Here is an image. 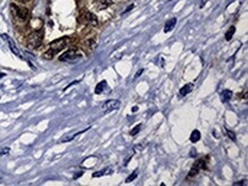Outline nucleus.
<instances>
[{
    "mask_svg": "<svg viewBox=\"0 0 248 186\" xmlns=\"http://www.w3.org/2000/svg\"><path fill=\"white\" fill-rule=\"evenodd\" d=\"M43 38H44L43 30H35V31H33L28 37V47L30 49L38 48L41 45V42H43Z\"/></svg>",
    "mask_w": 248,
    "mask_h": 186,
    "instance_id": "obj_1",
    "label": "nucleus"
},
{
    "mask_svg": "<svg viewBox=\"0 0 248 186\" xmlns=\"http://www.w3.org/2000/svg\"><path fill=\"white\" fill-rule=\"evenodd\" d=\"M69 41H70V40H69L67 37H63V38L56 39V40H54L53 42H50L49 49L52 50V52L54 53V55H55V54H57L62 49H64V48L67 46Z\"/></svg>",
    "mask_w": 248,
    "mask_h": 186,
    "instance_id": "obj_2",
    "label": "nucleus"
},
{
    "mask_svg": "<svg viewBox=\"0 0 248 186\" xmlns=\"http://www.w3.org/2000/svg\"><path fill=\"white\" fill-rule=\"evenodd\" d=\"M81 54L79 53L78 50L76 49H69L67 50L64 54H62L60 57H58V60L61 62H76V61H78L81 58Z\"/></svg>",
    "mask_w": 248,
    "mask_h": 186,
    "instance_id": "obj_3",
    "label": "nucleus"
},
{
    "mask_svg": "<svg viewBox=\"0 0 248 186\" xmlns=\"http://www.w3.org/2000/svg\"><path fill=\"white\" fill-rule=\"evenodd\" d=\"M11 8L13 14H14L17 18H20L21 21H26V20L30 17V11H28V8L17 7V6H16V5H14V4L11 5Z\"/></svg>",
    "mask_w": 248,
    "mask_h": 186,
    "instance_id": "obj_4",
    "label": "nucleus"
},
{
    "mask_svg": "<svg viewBox=\"0 0 248 186\" xmlns=\"http://www.w3.org/2000/svg\"><path fill=\"white\" fill-rule=\"evenodd\" d=\"M119 106H120V102L118 99H109L102 105V110L103 112L110 113L112 111H116V110L119 109Z\"/></svg>",
    "mask_w": 248,
    "mask_h": 186,
    "instance_id": "obj_5",
    "label": "nucleus"
},
{
    "mask_svg": "<svg viewBox=\"0 0 248 186\" xmlns=\"http://www.w3.org/2000/svg\"><path fill=\"white\" fill-rule=\"evenodd\" d=\"M1 37H2V39H5L6 41H7V43H8V46H9V48H11V50L13 52V54H15L16 56L17 57H20V58H23V56L21 55V53H20V50H18V48H17V46L15 45V42H14V40L11 38H9L7 34H1Z\"/></svg>",
    "mask_w": 248,
    "mask_h": 186,
    "instance_id": "obj_6",
    "label": "nucleus"
},
{
    "mask_svg": "<svg viewBox=\"0 0 248 186\" xmlns=\"http://www.w3.org/2000/svg\"><path fill=\"white\" fill-rule=\"evenodd\" d=\"M84 17H85V21L87 24L93 25V26H96V25L99 24L96 16L93 13H90V11H85L84 13Z\"/></svg>",
    "mask_w": 248,
    "mask_h": 186,
    "instance_id": "obj_7",
    "label": "nucleus"
},
{
    "mask_svg": "<svg viewBox=\"0 0 248 186\" xmlns=\"http://www.w3.org/2000/svg\"><path fill=\"white\" fill-rule=\"evenodd\" d=\"M175 25H176V18H175V17L170 18L169 21L166 22L165 28H163V32H165V33H168L169 31H172V30H173Z\"/></svg>",
    "mask_w": 248,
    "mask_h": 186,
    "instance_id": "obj_8",
    "label": "nucleus"
},
{
    "mask_svg": "<svg viewBox=\"0 0 248 186\" xmlns=\"http://www.w3.org/2000/svg\"><path fill=\"white\" fill-rule=\"evenodd\" d=\"M106 87H108V82H106L105 80L101 81L99 84H96V87H95V94H97V95L102 94L103 91H104L106 89Z\"/></svg>",
    "mask_w": 248,
    "mask_h": 186,
    "instance_id": "obj_9",
    "label": "nucleus"
},
{
    "mask_svg": "<svg viewBox=\"0 0 248 186\" xmlns=\"http://www.w3.org/2000/svg\"><path fill=\"white\" fill-rule=\"evenodd\" d=\"M193 89V84H186L185 86L181 88V90H180V95L181 96H186L188 94H190Z\"/></svg>",
    "mask_w": 248,
    "mask_h": 186,
    "instance_id": "obj_10",
    "label": "nucleus"
},
{
    "mask_svg": "<svg viewBox=\"0 0 248 186\" xmlns=\"http://www.w3.org/2000/svg\"><path fill=\"white\" fill-rule=\"evenodd\" d=\"M232 97V91L229 90V89H225V90L222 91V94H221V98H222V102L223 103H227L229 102Z\"/></svg>",
    "mask_w": 248,
    "mask_h": 186,
    "instance_id": "obj_11",
    "label": "nucleus"
},
{
    "mask_svg": "<svg viewBox=\"0 0 248 186\" xmlns=\"http://www.w3.org/2000/svg\"><path fill=\"white\" fill-rule=\"evenodd\" d=\"M200 138H201V134H200V131L199 130H193L191 133V136H190V141H191V143H197V142L200 141Z\"/></svg>",
    "mask_w": 248,
    "mask_h": 186,
    "instance_id": "obj_12",
    "label": "nucleus"
},
{
    "mask_svg": "<svg viewBox=\"0 0 248 186\" xmlns=\"http://www.w3.org/2000/svg\"><path fill=\"white\" fill-rule=\"evenodd\" d=\"M206 166H207V162H206V159H199V160H197V161L195 162V165L192 166V167H195V168H197L200 171V170H202V169L206 168Z\"/></svg>",
    "mask_w": 248,
    "mask_h": 186,
    "instance_id": "obj_13",
    "label": "nucleus"
},
{
    "mask_svg": "<svg viewBox=\"0 0 248 186\" xmlns=\"http://www.w3.org/2000/svg\"><path fill=\"white\" fill-rule=\"evenodd\" d=\"M111 168H105V169H102V170H99L97 172H94L93 174V177H102L104 175H110L111 174Z\"/></svg>",
    "mask_w": 248,
    "mask_h": 186,
    "instance_id": "obj_14",
    "label": "nucleus"
},
{
    "mask_svg": "<svg viewBox=\"0 0 248 186\" xmlns=\"http://www.w3.org/2000/svg\"><path fill=\"white\" fill-rule=\"evenodd\" d=\"M234 32H236V28H234V26H231V28L227 30V33H225V40H227V41H230L231 39H232Z\"/></svg>",
    "mask_w": 248,
    "mask_h": 186,
    "instance_id": "obj_15",
    "label": "nucleus"
},
{
    "mask_svg": "<svg viewBox=\"0 0 248 186\" xmlns=\"http://www.w3.org/2000/svg\"><path fill=\"white\" fill-rule=\"evenodd\" d=\"M102 1H103V4L101 5V8H99V9H104V8L108 7V6H110V5L114 4V1H116V0H102Z\"/></svg>",
    "mask_w": 248,
    "mask_h": 186,
    "instance_id": "obj_16",
    "label": "nucleus"
},
{
    "mask_svg": "<svg viewBox=\"0 0 248 186\" xmlns=\"http://www.w3.org/2000/svg\"><path fill=\"white\" fill-rule=\"evenodd\" d=\"M227 135L229 136V138H230L231 141L236 142V139H237V138H236V134H234L233 131H232V130H229V129H227Z\"/></svg>",
    "mask_w": 248,
    "mask_h": 186,
    "instance_id": "obj_17",
    "label": "nucleus"
},
{
    "mask_svg": "<svg viewBox=\"0 0 248 186\" xmlns=\"http://www.w3.org/2000/svg\"><path fill=\"white\" fill-rule=\"evenodd\" d=\"M136 177H137V171H134L133 174H131V175H129L127 177V179H126V183H131V180H134Z\"/></svg>",
    "mask_w": 248,
    "mask_h": 186,
    "instance_id": "obj_18",
    "label": "nucleus"
},
{
    "mask_svg": "<svg viewBox=\"0 0 248 186\" xmlns=\"http://www.w3.org/2000/svg\"><path fill=\"white\" fill-rule=\"evenodd\" d=\"M141 127H142V125H137V126L135 127L134 129H133V130H131V136H135L136 134H138V131L141 130Z\"/></svg>",
    "mask_w": 248,
    "mask_h": 186,
    "instance_id": "obj_19",
    "label": "nucleus"
},
{
    "mask_svg": "<svg viewBox=\"0 0 248 186\" xmlns=\"http://www.w3.org/2000/svg\"><path fill=\"white\" fill-rule=\"evenodd\" d=\"M197 155H198V153L195 151V148H192L191 153H190V157H191V158H197Z\"/></svg>",
    "mask_w": 248,
    "mask_h": 186,
    "instance_id": "obj_20",
    "label": "nucleus"
},
{
    "mask_svg": "<svg viewBox=\"0 0 248 186\" xmlns=\"http://www.w3.org/2000/svg\"><path fill=\"white\" fill-rule=\"evenodd\" d=\"M8 153H9V148L8 147H6V148H4V150L0 151V155H5V154H8Z\"/></svg>",
    "mask_w": 248,
    "mask_h": 186,
    "instance_id": "obj_21",
    "label": "nucleus"
},
{
    "mask_svg": "<svg viewBox=\"0 0 248 186\" xmlns=\"http://www.w3.org/2000/svg\"><path fill=\"white\" fill-rule=\"evenodd\" d=\"M133 8H134V5H129V6H128V7H127V9H126V11H122V14H126V13H128V11H131V9H133Z\"/></svg>",
    "mask_w": 248,
    "mask_h": 186,
    "instance_id": "obj_22",
    "label": "nucleus"
},
{
    "mask_svg": "<svg viewBox=\"0 0 248 186\" xmlns=\"http://www.w3.org/2000/svg\"><path fill=\"white\" fill-rule=\"evenodd\" d=\"M143 72H144V70H143V69H140V70L137 71V73L135 74V77H134V78H135V79H136V78H138V77H140V75H141L142 73H143Z\"/></svg>",
    "mask_w": 248,
    "mask_h": 186,
    "instance_id": "obj_23",
    "label": "nucleus"
},
{
    "mask_svg": "<svg viewBox=\"0 0 248 186\" xmlns=\"http://www.w3.org/2000/svg\"><path fill=\"white\" fill-rule=\"evenodd\" d=\"M246 180H239V182H237V183H233V185L234 186H237V185H246Z\"/></svg>",
    "mask_w": 248,
    "mask_h": 186,
    "instance_id": "obj_24",
    "label": "nucleus"
},
{
    "mask_svg": "<svg viewBox=\"0 0 248 186\" xmlns=\"http://www.w3.org/2000/svg\"><path fill=\"white\" fill-rule=\"evenodd\" d=\"M80 176H82V172H79V174H77V175H75V177H73V178H75V179H77V178H78V177H80Z\"/></svg>",
    "mask_w": 248,
    "mask_h": 186,
    "instance_id": "obj_25",
    "label": "nucleus"
},
{
    "mask_svg": "<svg viewBox=\"0 0 248 186\" xmlns=\"http://www.w3.org/2000/svg\"><path fill=\"white\" fill-rule=\"evenodd\" d=\"M206 2H207V0H202V2H201V4H200V8L204 7V5H205Z\"/></svg>",
    "mask_w": 248,
    "mask_h": 186,
    "instance_id": "obj_26",
    "label": "nucleus"
},
{
    "mask_svg": "<svg viewBox=\"0 0 248 186\" xmlns=\"http://www.w3.org/2000/svg\"><path fill=\"white\" fill-rule=\"evenodd\" d=\"M138 110V107L137 106H134V107H133V109H131V111H133V112H136V111H137Z\"/></svg>",
    "mask_w": 248,
    "mask_h": 186,
    "instance_id": "obj_27",
    "label": "nucleus"
},
{
    "mask_svg": "<svg viewBox=\"0 0 248 186\" xmlns=\"http://www.w3.org/2000/svg\"><path fill=\"white\" fill-rule=\"evenodd\" d=\"M2 77H5V74L4 73H0V78H2Z\"/></svg>",
    "mask_w": 248,
    "mask_h": 186,
    "instance_id": "obj_28",
    "label": "nucleus"
},
{
    "mask_svg": "<svg viewBox=\"0 0 248 186\" xmlns=\"http://www.w3.org/2000/svg\"><path fill=\"white\" fill-rule=\"evenodd\" d=\"M20 1H22V2H26V1H29V0H20Z\"/></svg>",
    "mask_w": 248,
    "mask_h": 186,
    "instance_id": "obj_29",
    "label": "nucleus"
}]
</instances>
